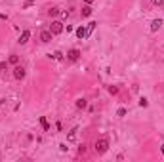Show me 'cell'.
Here are the masks:
<instances>
[{
    "label": "cell",
    "instance_id": "cell-1",
    "mask_svg": "<svg viewBox=\"0 0 164 162\" xmlns=\"http://www.w3.org/2000/svg\"><path fill=\"white\" fill-rule=\"evenodd\" d=\"M109 151V139L107 137H101V139H97L95 141V153L97 155H103Z\"/></svg>",
    "mask_w": 164,
    "mask_h": 162
},
{
    "label": "cell",
    "instance_id": "cell-2",
    "mask_svg": "<svg viewBox=\"0 0 164 162\" xmlns=\"http://www.w3.org/2000/svg\"><path fill=\"white\" fill-rule=\"evenodd\" d=\"M63 29H65V25L61 21H52V25H50V33H52L54 36L55 34H61V33H63Z\"/></svg>",
    "mask_w": 164,
    "mask_h": 162
},
{
    "label": "cell",
    "instance_id": "cell-3",
    "mask_svg": "<svg viewBox=\"0 0 164 162\" xmlns=\"http://www.w3.org/2000/svg\"><path fill=\"white\" fill-rule=\"evenodd\" d=\"M25 75H27V71H25L21 65H15V69H13V78L15 80H23Z\"/></svg>",
    "mask_w": 164,
    "mask_h": 162
},
{
    "label": "cell",
    "instance_id": "cell-4",
    "mask_svg": "<svg viewBox=\"0 0 164 162\" xmlns=\"http://www.w3.org/2000/svg\"><path fill=\"white\" fill-rule=\"evenodd\" d=\"M52 33H50V31H42V33H40V42H44V44H48L50 40H52Z\"/></svg>",
    "mask_w": 164,
    "mask_h": 162
},
{
    "label": "cell",
    "instance_id": "cell-5",
    "mask_svg": "<svg viewBox=\"0 0 164 162\" xmlns=\"http://www.w3.org/2000/svg\"><path fill=\"white\" fill-rule=\"evenodd\" d=\"M67 57H69V61H78V57H80V52L76 50V48H73V50H71L69 54H67Z\"/></svg>",
    "mask_w": 164,
    "mask_h": 162
},
{
    "label": "cell",
    "instance_id": "cell-6",
    "mask_svg": "<svg viewBox=\"0 0 164 162\" xmlns=\"http://www.w3.org/2000/svg\"><path fill=\"white\" fill-rule=\"evenodd\" d=\"M29 38H31V31H23L17 42H19V44H27V40H29Z\"/></svg>",
    "mask_w": 164,
    "mask_h": 162
},
{
    "label": "cell",
    "instance_id": "cell-7",
    "mask_svg": "<svg viewBox=\"0 0 164 162\" xmlns=\"http://www.w3.org/2000/svg\"><path fill=\"white\" fill-rule=\"evenodd\" d=\"M162 23H164L162 19H155V21L151 23V31H153V33H157V31H158V29L162 27Z\"/></svg>",
    "mask_w": 164,
    "mask_h": 162
},
{
    "label": "cell",
    "instance_id": "cell-8",
    "mask_svg": "<svg viewBox=\"0 0 164 162\" xmlns=\"http://www.w3.org/2000/svg\"><path fill=\"white\" fill-rule=\"evenodd\" d=\"M76 36H78L80 40H82V38H86V36H88V29H84V27H78V29H76Z\"/></svg>",
    "mask_w": 164,
    "mask_h": 162
},
{
    "label": "cell",
    "instance_id": "cell-9",
    "mask_svg": "<svg viewBox=\"0 0 164 162\" xmlns=\"http://www.w3.org/2000/svg\"><path fill=\"white\" fill-rule=\"evenodd\" d=\"M92 12H94V10H92V6H84V8L80 10L82 17H90V15H92Z\"/></svg>",
    "mask_w": 164,
    "mask_h": 162
},
{
    "label": "cell",
    "instance_id": "cell-10",
    "mask_svg": "<svg viewBox=\"0 0 164 162\" xmlns=\"http://www.w3.org/2000/svg\"><path fill=\"white\" fill-rule=\"evenodd\" d=\"M76 132H78V128H73L69 132V135H67V141H71V143H73V141H76Z\"/></svg>",
    "mask_w": 164,
    "mask_h": 162
},
{
    "label": "cell",
    "instance_id": "cell-11",
    "mask_svg": "<svg viewBox=\"0 0 164 162\" xmlns=\"http://www.w3.org/2000/svg\"><path fill=\"white\" fill-rule=\"evenodd\" d=\"M76 107H78V109H86V107H88V101H86L84 97L76 99Z\"/></svg>",
    "mask_w": 164,
    "mask_h": 162
},
{
    "label": "cell",
    "instance_id": "cell-12",
    "mask_svg": "<svg viewBox=\"0 0 164 162\" xmlns=\"http://www.w3.org/2000/svg\"><path fill=\"white\" fill-rule=\"evenodd\" d=\"M8 63H12V65H17V63H19V55L12 54V55H10V59H8Z\"/></svg>",
    "mask_w": 164,
    "mask_h": 162
},
{
    "label": "cell",
    "instance_id": "cell-13",
    "mask_svg": "<svg viewBox=\"0 0 164 162\" xmlns=\"http://www.w3.org/2000/svg\"><path fill=\"white\" fill-rule=\"evenodd\" d=\"M40 124H42L44 132H48V130H50V124H48V120H46V116H40Z\"/></svg>",
    "mask_w": 164,
    "mask_h": 162
},
{
    "label": "cell",
    "instance_id": "cell-14",
    "mask_svg": "<svg viewBox=\"0 0 164 162\" xmlns=\"http://www.w3.org/2000/svg\"><path fill=\"white\" fill-rule=\"evenodd\" d=\"M48 13H50V17H55V15H59V8H50Z\"/></svg>",
    "mask_w": 164,
    "mask_h": 162
},
{
    "label": "cell",
    "instance_id": "cell-15",
    "mask_svg": "<svg viewBox=\"0 0 164 162\" xmlns=\"http://www.w3.org/2000/svg\"><path fill=\"white\" fill-rule=\"evenodd\" d=\"M109 93H111V96H116V93H119V88H116V86H109Z\"/></svg>",
    "mask_w": 164,
    "mask_h": 162
},
{
    "label": "cell",
    "instance_id": "cell-16",
    "mask_svg": "<svg viewBox=\"0 0 164 162\" xmlns=\"http://www.w3.org/2000/svg\"><path fill=\"white\" fill-rule=\"evenodd\" d=\"M95 25H97L95 21H92V23L88 25V34H92V33H94V29H95Z\"/></svg>",
    "mask_w": 164,
    "mask_h": 162
},
{
    "label": "cell",
    "instance_id": "cell-17",
    "mask_svg": "<svg viewBox=\"0 0 164 162\" xmlns=\"http://www.w3.org/2000/svg\"><path fill=\"white\" fill-rule=\"evenodd\" d=\"M0 71H4V72L8 71V63H6V61H0Z\"/></svg>",
    "mask_w": 164,
    "mask_h": 162
},
{
    "label": "cell",
    "instance_id": "cell-18",
    "mask_svg": "<svg viewBox=\"0 0 164 162\" xmlns=\"http://www.w3.org/2000/svg\"><path fill=\"white\" fill-rule=\"evenodd\" d=\"M50 57H54V59H63V54H61V52H55V54L50 55Z\"/></svg>",
    "mask_w": 164,
    "mask_h": 162
},
{
    "label": "cell",
    "instance_id": "cell-19",
    "mask_svg": "<svg viewBox=\"0 0 164 162\" xmlns=\"http://www.w3.org/2000/svg\"><path fill=\"white\" fill-rule=\"evenodd\" d=\"M116 116H126V109H119V111H116Z\"/></svg>",
    "mask_w": 164,
    "mask_h": 162
},
{
    "label": "cell",
    "instance_id": "cell-20",
    "mask_svg": "<svg viewBox=\"0 0 164 162\" xmlns=\"http://www.w3.org/2000/svg\"><path fill=\"white\" fill-rule=\"evenodd\" d=\"M147 103H149V101H147L145 97H141V99H139V105H141V107H147Z\"/></svg>",
    "mask_w": 164,
    "mask_h": 162
},
{
    "label": "cell",
    "instance_id": "cell-21",
    "mask_svg": "<svg viewBox=\"0 0 164 162\" xmlns=\"http://www.w3.org/2000/svg\"><path fill=\"white\" fill-rule=\"evenodd\" d=\"M86 153V145H80L78 147V155H84Z\"/></svg>",
    "mask_w": 164,
    "mask_h": 162
},
{
    "label": "cell",
    "instance_id": "cell-22",
    "mask_svg": "<svg viewBox=\"0 0 164 162\" xmlns=\"http://www.w3.org/2000/svg\"><path fill=\"white\" fill-rule=\"evenodd\" d=\"M151 2L155 4V6H162V2H164V0H151Z\"/></svg>",
    "mask_w": 164,
    "mask_h": 162
},
{
    "label": "cell",
    "instance_id": "cell-23",
    "mask_svg": "<svg viewBox=\"0 0 164 162\" xmlns=\"http://www.w3.org/2000/svg\"><path fill=\"white\" fill-rule=\"evenodd\" d=\"M86 4H88V6H92V2H94V0H84Z\"/></svg>",
    "mask_w": 164,
    "mask_h": 162
},
{
    "label": "cell",
    "instance_id": "cell-24",
    "mask_svg": "<svg viewBox=\"0 0 164 162\" xmlns=\"http://www.w3.org/2000/svg\"><path fill=\"white\" fill-rule=\"evenodd\" d=\"M160 151H162V155H164V143H162V145H160Z\"/></svg>",
    "mask_w": 164,
    "mask_h": 162
}]
</instances>
